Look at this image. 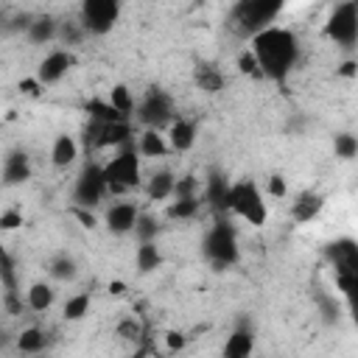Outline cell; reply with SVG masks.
<instances>
[{"label":"cell","mask_w":358,"mask_h":358,"mask_svg":"<svg viewBox=\"0 0 358 358\" xmlns=\"http://www.w3.org/2000/svg\"><path fill=\"white\" fill-rule=\"evenodd\" d=\"M249 50L255 53L263 78L277 81V84H285V78L291 76V70H294L296 62H299L302 45H299V36H296L291 28L271 25V28L260 31V34L249 42Z\"/></svg>","instance_id":"obj_1"},{"label":"cell","mask_w":358,"mask_h":358,"mask_svg":"<svg viewBox=\"0 0 358 358\" xmlns=\"http://www.w3.org/2000/svg\"><path fill=\"white\" fill-rule=\"evenodd\" d=\"M282 11V3L277 0H238L232 8H229V17H227V25L235 36L241 39H255L260 31L271 28L274 20L280 17Z\"/></svg>","instance_id":"obj_2"},{"label":"cell","mask_w":358,"mask_h":358,"mask_svg":"<svg viewBox=\"0 0 358 358\" xmlns=\"http://www.w3.org/2000/svg\"><path fill=\"white\" fill-rule=\"evenodd\" d=\"M327 260L333 263L336 271V282L344 294V299L350 302L352 319L358 324V243L350 238H338L333 243H327Z\"/></svg>","instance_id":"obj_3"},{"label":"cell","mask_w":358,"mask_h":358,"mask_svg":"<svg viewBox=\"0 0 358 358\" xmlns=\"http://www.w3.org/2000/svg\"><path fill=\"white\" fill-rule=\"evenodd\" d=\"M201 255L215 271H224V268H229V266H235L241 260L238 232H235V227L229 224L227 215H215L213 218L210 229L201 238Z\"/></svg>","instance_id":"obj_4"},{"label":"cell","mask_w":358,"mask_h":358,"mask_svg":"<svg viewBox=\"0 0 358 358\" xmlns=\"http://www.w3.org/2000/svg\"><path fill=\"white\" fill-rule=\"evenodd\" d=\"M106 182H109V193H126V190H137L143 185V173H140V151L137 143H126L117 148V154L103 165Z\"/></svg>","instance_id":"obj_5"},{"label":"cell","mask_w":358,"mask_h":358,"mask_svg":"<svg viewBox=\"0 0 358 358\" xmlns=\"http://www.w3.org/2000/svg\"><path fill=\"white\" fill-rule=\"evenodd\" d=\"M229 213L243 218L252 227H263L268 218V207H266V196L260 190V185L246 176L232 182V196H229Z\"/></svg>","instance_id":"obj_6"},{"label":"cell","mask_w":358,"mask_h":358,"mask_svg":"<svg viewBox=\"0 0 358 358\" xmlns=\"http://www.w3.org/2000/svg\"><path fill=\"white\" fill-rule=\"evenodd\" d=\"M134 117L137 123H143V129H157L162 131L165 126H171L179 115H176V106H173V98L162 90V87H148L143 101L137 103L134 109Z\"/></svg>","instance_id":"obj_7"},{"label":"cell","mask_w":358,"mask_h":358,"mask_svg":"<svg viewBox=\"0 0 358 358\" xmlns=\"http://www.w3.org/2000/svg\"><path fill=\"white\" fill-rule=\"evenodd\" d=\"M123 6L117 0H84L78 8V22L84 25L87 36H106L120 22Z\"/></svg>","instance_id":"obj_8"},{"label":"cell","mask_w":358,"mask_h":358,"mask_svg":"<svg viewBox=\"0 0 358 358\" xmlns=\"http://www.w3.org/2000/svg\"><path fill=\"white\" fill-rule=\"evenodd\" d=\"M324 36L330 42H336L338 48L350 50L358 45V11H355V0L338 3L333 6V11L327 14L324 22Z\"/></svg>","instance_id":"obj_9"},{"label":"cell","mask_w":358,"mask_h":358,"mask_svg":"<svg viewBox=\"0 0 358 358\" xmlns=\"http://www.w3.org/2000/svg\"><path fill=\"white\" fill-rule=\"evenodd\" d=\"M109 193V182H106V173H103V165L98 162H87L76 179V187H73V201L76 207H95L101 204V199Z\"/></svg>","instance_id":"obj_10"},{"label":"cell","mask_w":358,"mask_h":358,"mask_svg":"<svg viewBox=\"0 0 358 358\" xmlns=\"http://www.w3.org/2000/svg\"><path fill=\"white\" fill-rule=\"evenodd\" d=\"M73 67H76V53L67 50V48H56V50L45 53V59L39 62L36 78H39L42 87H50V84H59Z\"/></svg>","instance_id":"obj_11"},{"label":"cell","mask_w":358,"mask_h":358,"mask_svg":"<svg viewBox=\"0 0 358 358\" xmlns=\"http://www.w3.org/2000/svg\"><path fill=\"white\" fill-rule=\"evenodd\" d=\"M229 196H232V182L221 168H210L204 176V201L210 204L213 215H227L229 213Z\"/></svg>","instance_id":"obj_12"},{"label":"cell","mask_w":358,"mask_h":358,"mask_svg":"<svg viewBox=\"0 0 358 358\" xmlns=\"http://www.w3.org/2000/svg\"><path fill=\"white\" fill-rule=\"evenodd\" d=\"M140 218V204L137 201H129V199H117L106 207L103 213V224L112 235H126V232H134V224Z\"/></svg>","instance_id":"obj_13"},{"label":"cell","mask_w":358,"mask_h":358,"mask_svg":"<svg viewBox=\"0 0 358 358\" xmlns=\"http://www.w3.org/2000/svg\"><path fill=\"white\" fill-rule=\"evenodd\" d=\"M252 352H255V327L249 319H241L227 336L221 347V358H252Z\"/></svg>","instance_id":"obj_14"},{"label":"cell","mask_w":358,"mask_h":358,"mask_svg":"<svg viewBox=\"0 0 358 358\" xmlns=\"http://www.w3.org/2000/svg\"><path fill=\"white\" fill-rule=\"evenodd\" d=\"M322 210H324V196H322L319 190H302V193L294 196L288 213H291V221H294V224H308V221H313Z\"/></svg>","instance_id":"obj_15"},{"label":"cell","mask_w":358,"mask_h":358,"mask_svg":"<svg viewBox=\"0 0 358 358\" xmlns=\"http://www.w3.org/2000/svg\"><path fill=\"white\" fill-rule=\"evenodd\" d=\"M196 134H199V123L179 115V117L168 126V145H171V151H179V154L190 151V148L196 145Z\"/></svg>","instance_id":"obj_16"},{"label":"cell","mask_w":358,"mask_h":358,"mask_svg":"<svg viewBox=\"0 0 358 358\" xmlns=\"http://www.w3.org/2000/svg\"><path fill=\"white\" fill-rule=\"evenodd\" d=\"M193 81H196V87H199L201 92H207V95H218V92L227 87L224 70H221L218 64H213V62H199V64L193 67Z\"/></svg>","instance_id":"obj_17"},{"label":"cell","mask_w":358,"mask_h":358,"mask_svg":"<svg viewBox=\"0 0 358 358\" xmlns=\"http://www.w3.org/2000/svg\"><path fill=\"white\" fill-rule=\"evenodd\" d=\"M31 173H34V168H31V159H28L25 151H11L3 159V185L6 187H14V185L28 182Z\"/></svg>","instance_id":"obj_18"},{"label":"cell","mask_w":358,"mask_h":358,"mask_svg":"<svg viewBox=\"0 0 358 358\" xmlns=\"http://www.w3.org/2000/svg\"><path fill=\"white\" fill-rule=\"evenodd\" d=\"M59 22L62 20H56L53 14H36L28 34H25L28 42L31 45H50L53 39H59Z\"/></svg>","instance_id":"obj_19"},{"label":"cell","mask_w":358,"mask_h":358,"mask_svg":"<svg viewBox=\"0 0 358 358\" xmlns=\"http://www.w3.org/2000/svg\"><path fill=\"white\" fill-rule=\"evenodd\" d=\"M131 140H134V126H131L129 120L103 123L98 148H120V145H126V143H131Z\"/></svg>","instance_id":"obj_20"},{"label":"cell","mask_w":358,"mask_h":358,"mask_svg":"<svg viewBox=\"0 0 358 358\" xmlns=\"http://www.w3.org/2000/svg\"><path fill=\"white\" fill-rule=\"evenodd\" d=\"M173 190H176V176H173V171H168V168L151 173V179L145 182V196H148L151 201H165V199L173 196Z\"/></svg>","instance_id":"obj_21"},{"label":"cell","mask_w":358,"mask_h":358,"mask_svg":"<svg viewBox=\"0 0 358 358\" xmlns=\"http://www.w3.org/2000/svg\"><path fill=\"white\" fill-rule=\"evenodd\" d=\"M76 157H78V143H76V137H73V134H59V137L53 140V145H50V162H53L56 168H70V165L76 162Z\"/></svg>","instance_id":"obj_22"},{"label":"cell","mask_w":358,"mask_h":358,"mask_svg":"<svg viewBox=\"0 0 358 358\" xmlns=\"http://www.w3.org/2000/svg\"><path fill=\"white\" fill-rule=\"evenodd\" d=\"M137 151H140V157H165L171 151V145H168V140H165L162 131L143 129L140 137H137Z\"/></svg>","instance_id":"obj_23"},{"label":"cell","mask_w":358,"mask_h":358,"mask_svg":"<svg viewBox=\"0 0 358 358\" xmlns=\"http://www.w3.org/2000/svg\"><path fill=\"white\" fill-rule=\"evenodd\" d=\"M45 344H48V333H45L42 327H36V324L22 327V330L17 333V347H20V352L34 355V352H42Z\"/></svg>","instance_id":"obj_24"},{"label":"cell","mask_w":358,"mask_h":358,"mask_svg":"<svg viewBox=\"0 0 358 358\" xmlns=\"http://www.w3.org/2000/svg\"><path fill=\"white\" fill-rule=\"evenodd\" d=\"M53 299H56V291H53L48 282H34V285L28 288V294H25V302H28V308H31V310H36V313H45V310H50Z\"/></svg>","instance_id":"obj_25"},{"label":"cell","mask_w":358,"mask_h":358,"mask_svg":"<svg viewBox=\"0 0 358 358\" xmlns=\"http://www.w3.org/2000/svg\"><path fill=\"white\" fill-rule=\"evenodd\" d=\"M134 266L140 274H151L154 268L162 266V252L157 249V243H140L134 252Z\"/></svg>","instance_id":"obj_26"},{"label":"cell","mask_w":358,"mask_h":358,"mask_svg":"<svg viewBox=\"0 0 358 358\" xmlns=\"http://www.w3.org/2000/svg\"><path fill=\"white\" fill-rule=\"evenodd\" d=\"M0 285L3 294H20V280H17V263L11 257V252H0Z\"/></svg>","instance_id":"obj_27"},{"label":"cell","mask_w":358,"mask_h":358,"mask_svg":"<svg viewBox=\"0 0 358 358\" xmlns=\"http://www.w3.org/2000/svg\"><path fill=\"white\" fill-rule=\"evenodd\" d=\"M90 305H92L90 291L73 294V296H67V302H64V308H62V316H64L67 322H78V319H84V316L90 313Z\"/></svg>","instance_id":"obj_28"},{"label":"cell","mask_w":358,"mask_h":358,"mask_svg":"<svg viewBox=\"0 0 358 358\" xmlns=\"http://www.w3.org/2000/svg\"><path fill=\"white\" fill-rule=\"evenodd\" d=\"M87 115H90V120H101V123H117V120H129V117H123L109 101H98V98H92V101H87Z\"/></svg>","instance_id":"obj_29"},{"label":"cell","mask_w":358,"mask_h":358,"mask_svg":"<svg viewBox=\"0 0 358 358\" xmlns=\"http://www.w3.org/2000/svg\"><path fill=\"white\" fill-rule=\"evenodd\" d=\"M199 210H201V199H199V196H196V199H173V201L168 204L165 215L173 218V221H187V218H196Z\"/></svg>","instance_id":"obj_30"},{"label":"cell","mask_w":358,"mask_h":358,"mask_svg":"<svg viewBox=\"0 0 358 358\" xmlns=\"http://www.w3.org/2000/svg\"><path fill=\"white\" fill-rule=\"evenodd\" d=\"M115 336H117L120 341H129V344H145V341H143V336H145L143 322H140V319H134V316L120 319V322L115 324Z\"/></svg>","instance_id":"obj_31"},{"label":"cell","mask_w":358,"mask_h":358,"mask_svg":"<svg viewBox=\"0 0 358 358\" xmlns=\"http://www.w3.org/2000/svg\"><path fill=\"white\" fill-rule=\"evenodd\" d=\"M109 103L123 115V117H131L134 115V95H131V90L126 87V84H115L112 90H109Z\"/></svg>","instance_id":"obj_32"},{"label":"cell","mask_w":358,"mask_h":358,"mask_svg":"<svg viewBox=\"0 0 358 358\" xmlns=\"http://www.w3.org/2000/svg\"><path fill=\"white\" fill-rule=\"evenodd\" d=\"M84 39H87V31H84V25L78 20H62L59 22V42L67 45V50L81 45Z\"/></svg>","instance_id":"obj_33"},{"label":"cell","mask_w":358,"mask_h":358,"mask_svg":"<svg viewBox=\"0 0 358 358\" xmlns=\"http://www.w3.org/2000/svg\"><path fill=\"white\" fill-rule=\"evenodd\" d=\"M157 235H159V221L151 213H140V218L134 224V238L140 243H157Z\"/></svg>","instance_id":"obj_34"},{"label":"cell","mask_w":358,"mask_h":358,"mask_svg":"<svg viewBox=\"0 0 358 358\" xmlns=\"http://www.w3.org/2000/svg\"><path fill=\"white\" fill-rule=\"evenodd\" d=\"M50 277L53 280H59V282H70V280H76V274H78V266H76V260L70 257V255H59L53 263H50Z\"/></svg>","instance_id":"obj_35"},{"label":"cell","mask_w":358,"mask_h":358,"mask_svg":"<svg viewBox=\"0 0 358 358\" xmlns=\"http://www.w3.org/2000/svg\"><path fill=\"white\" fill-rule=\"evenodd\" d=\"M333 151H336L338 159H352V157H358V137L350 134V131H338V134L333 137Z\"/></svg>","instance_id":"obj_36"},{"label":"cell","mask_w":358,"mask_h":358,"mask_svg":"<svg viewBox=\"0 0 358 358\" xmlns=\"http://www.w3.org/2000/svg\"><path fill=\"white\" fill-rule=\"evenodd\" d=\"M235 64H238V73H243V76H252V78H263V73H260V64H257V59H255V53H252L249 48H243V50L238 53Z\"/></svg>","instance_id":"obj_37"},{"label":"cell","mask_w":358,"mask_h":358,"mask_svg":"<svg viewBox=\"0 0 358 358\" xmlns=\"http://www.w3.org/2000/svg\"><path fill=\"white\" fill-rule=\"evenodd\" d=\"M199 179L193 176V173H187V176H179L176 179V190H173V199H196L199 196Z\"/></svg>","instance_id":"obj_38"},{"label":"cell","mask_w":358,"mask_h":358,"mask_svg":"<svg viewBox=\"0 0 358 358\" xmlns=\"http://www.w3.org/2000/svg\"><path fill=\"white\" fill-rule=\"evenodd\" d=\"M316 305H319V310H322V319L327 322V324H336L338 322V305H336V299L333 296H327V294H322V291H316Z\"/></svg>","instance_id":"obj_39"},{"label":"cell","mask_w":358,"mask_h":358,"mask_svg":"<svg viewBox=\"0 0 358 358\" xmlns=\"http://www.w3.org/2000/svg\"><path fill=\"white\" fill-rule=\"evenodd\" d=\"M20 227H22V213H20V210L8 207V210L0 213V229H3V232H14V229H20Z\"/></svg>","instance_id":"obj_40"},{"label":"cell","mask_w":358,"mask_h":358,"mask_svg":"<svg viewBox=\"0 0 358 358\" xmlns=\"http://www.w3.org/2000/svg\"><path fill=\"white\" fill-rule=\"evenodd\" d=\"M25 305L28 302H22V294H3V308L8 316H20Z\"/></svg>","instance_id":"obj_41"},{"label":"cell","mask_w":358,"mask_h":358,"mask_svg":"<svg viewBox=\"0 0 358 358\" xmlns=\"http://www.w3.org/2000/svg\"><path fill=\"white\" fill-rule=\"evenodd\" d=\"M165 344H168L171 352H179V350L187 344V338H185V333H179V330H168V333H165Z\"/></svg>","instance_id":"obj_42"},{"label":"cell","mask_w":358,"mask_h":358,"mask_svg":"<svg viewBox=\"0 0 358 358\" xmlns=\"http://www.w3.org/2000/svg\"><path fill=\"white\" fill-rule=\"evenodd\" d=\"M285 179L280 176V173H274V176H268V196H274V199H282L285 196Z\"/></svg>","instance_id":"obj_43"},{"label":"cell","mask_w":358,"mask_h":358,"mask_svg":"<svg viewBox=\"0 0 358 358\" xmlns=\"http://www.w3.org/2000/svg\"><path fill=\"white\" fill-rule=\"evenodd\" d=\"M336 76H341V78H355V76H358V62H355V59L341 62V64L336 67Z\"/></svg>","instance_id":"obj_44"},{"label":"cell","mask_w":358,"mask_h":358,"mask_svg":"<svg viewBox=\"0 0 358 358\" xmlns=\"http://www.w3.org/2000/svg\"><path fill=\"white\" fill-rule=\"evenodd\" d=\"M73 215H76V218L81 221V227H87V229H95V224H98L95 215H92L90 210H84V207H73Z\"/></svg>","instance_id":"obj_45"},{"label":"cell","mask_w":358,"mask_h":358,"mask_svg":"<svg viewBox=\"0 0 358 358\" xmlns=\"http://www.w3.org/2000/svg\"><path fill=\"white\" fill-rule=\"evenodd\" d=\"M20 90H22L25 95H39L45 87H42V84H39V78L34 76V78H22V81H20Z\"/></svg>","instance_id":"obj_46"},{"label":"cell","mask_w":358,"mask_h":358,"mask_svg":"<svg viewBox=\"0 0 358 358\" xmlns=\"http://www.w3.org/2000/svg\"><path fill=\"white\" fill-rule=\"evenodd\" d=\"M148 352H151V347H148V344H137V350H134V352H129V355H123V358H148Z\"/></svg>","instance_id":"obj_47"},{"label":"cell","mask_w":358,"mask_h":358,"mask_svg":"<svg viewBox=\"0 0 358 358\" xmlns=\"http://www.w3.org/2000/svg\"><path fill=\"white\" fill-rule=\"evenodd\" d=\"M123 291H126V285H123V282H117V280H115V282H109V294H123Z\"/></svg>","instance_id":"obj_48"},{"label":"cell","mask_w":358,"mask_h":358,"mask_svg":"<svg viewBox=\"0 0 358 358\" xmlns=\"http://www.w3.org/2000/svg\"><path fill=\"white\" fill-rule=\"evenodd\" d=\"M355 11H358V0H355Z\"/></svg>","instance_id":"obj_49"}]
</instances>
